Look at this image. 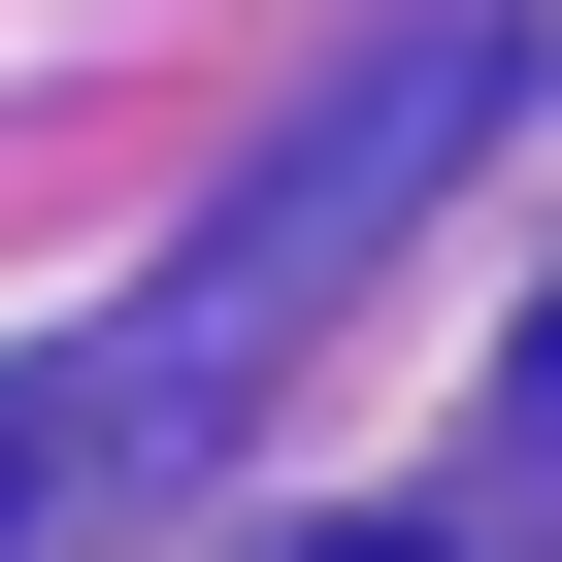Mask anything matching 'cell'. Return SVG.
<instances>
[{"mask_svg": "<svg viewBox=\"0 0 562 562\" xmlns=\"http://www.w3.org/2000/svg\"><path fill=\"white\" fill-rule=\"evenodd\" d=\"M34 463H67V397H0V529H34Z\"/></svg>", "mask_w": 562, "mask_h": 562, "instance_id": "cell-1", "label": "cell"}, {"mask_svg": "<svg viewBox=\"0 0 562 562\" xmlns=\"http://www.w3.org/2000/svg\"><path fill=\"white\" fill-rule=\"evenodd\" d=\"M331 562H430V529H331Z\"/></svg>", "mask_w": 562, "mask_h": 562, "instance_id": "cell-2", "label": "cell"}]
</instances>
